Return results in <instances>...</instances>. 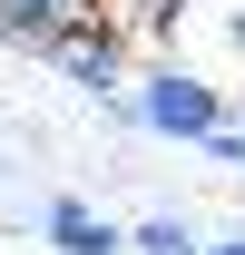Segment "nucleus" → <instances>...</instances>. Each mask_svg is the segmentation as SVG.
<instances>
[{"label": "nucleus", "instance_id": "obj_1", "mask_svg": "<svg viewBox=\"0 0 245 255\" xmlns=\"http://www.w3.org/2000/svg\"><path fill=\"white\" fill-rule=\"evenodd\" d=\"M127 118L157 128V137H196V147H206L216 128H226V89H216L206 69H186V59H157L147 79H137V98H127Z\"/></svg>", "mask_w": 245, "mask_h": 255}, {"label": "nucleus", "instance_id": "obj_4", "mask_svg": "<svg viewBox=\"0 0 245 255\" xmlns=\"http://www.w3.org/2000/svg\"><path fill=\"white\" fill-rule=\"evenodd\" d=\"M49 246H59V255H118L127 236H118L108 216H89L79 196H59V206H49Z\"/></svg>", "mask_w": 245, "mask_h": 255}, {"label": "nucleus", "instance_id": "obj_3", "mask_svg": "<svg viewBox=\"0 0 245 255\" xmlns=\"http://www.w3.org/2000/svg\"><path fill=\"white\" fill-rule=\"evenodd\" d=\"M49 59H59V79L69 89H89V98H108L127 79V59H118V30H108V20H89V30L69 39V49H49Z\"/></svg>", "mask_w": 245, "mask_h": 255}, {"label": "nucleus", "instance_id": "obj_5", "mask_svg": "<svg viewBox=\"0 0 245 255\" xmlns=\"http://www.w3.org/2000/svg\"><path fill=\"white\" fill-rule=\"evenodd\" d=\"M127 246H137V255H196V236H186L177 216H147L137 236H127Z\"/></svg>", "mask_w": 245, "mask_h": 255}, {"label": "nucleus", "instance_id": "obj_6", "mask_svg": "<svg viewBox=\"0 0 245 255\" xmlns=\"http://www.w3.org/2000/svg\"><path fill=\"white\" fill-rule=\"evenodd\" d=\"M196 255H245V236H216V246H196Z\"/></svg>", "mask_w": 245, "mask_h": 255}, {"label": "nucleus", "instance_id": "obj_2", "mask_svg": "<svg viewBox=\"0 0 245 255\" xmlns=\"http://www.w3.org/2000/svg\"><path fill=\"white\" fill-rule=\"evenodd\" d=\"M89 20H108V0H0V39L10 49H69Z\"/></svg>", "mask_w": 245, "mask_h": 255}]
</instances>
